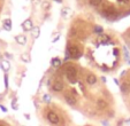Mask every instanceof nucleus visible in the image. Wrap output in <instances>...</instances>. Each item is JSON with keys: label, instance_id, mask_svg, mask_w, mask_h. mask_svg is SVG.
Wrapping results in <instances>:
<instances>
[{"label": "nucleus", "instance_id": "obj_1", "mask_svg": "<svg viewBox=\"0 0 130 126\" xmlns=\"http://www.w3.org/2000/svg\"><path fill=\"white\" fill-rule=\"evenodd\" d=\"M76 75H77L76 68H74V67H71V66L67 67V69H66V76H67V78H68L69 81H71V82H75V81H76Z\"/></svg>", "mask_w": 130, "mask_h": 126}, {"label": "nucleus", "instance_id": "obj_2", "mask_svg": "<svg viewBox=\"0 0 130 126\" xmlns=\"http://www.w3.org/2000/svg\"><path fill=\"white\" fill-rule=\"evenodd\" d=\"M101 15L105 17H107V18H115L116 16V10L114 7H107L106 9H104L103 12H101Z\"/></svg>", "mask_w": 130, "mask_h": 126}, {"label": "nucleus", "instance_id": "obj_3", "mask_svg": "<svg viewBox=\"0 0 130 126\" xmlns=\"http://www.w3.org/2000/svg\"><path fill=\"white\" fill-rule=\"evenodd\" d=\"M47 119H48V121L51 124H53V125H57V124H59V121H60L59 116H58L54 111H50L48 114H47Z\"/></svg>", "mask_w": 130, "mask_h": 126}, {"label": "nucleus", "instance_id": "obj_4", "mask_svg": "<svg viewBox=\"0 0 130 126\" xmlns=\"http://www.w3.org/2000/svg\"><path fill=\"white\" fill-rule=\"evenodd\" d=\"M68 53L75 58H77V57L81 56V51H79V48L77 46H69L68 47Z\"/></svg>", "mask_w": 130, "mask_h": 126}, {"label": "nucleus", "instance_id": "obj_5", "mask_svg": "<svg viewBox=\"0 0 130 126\" xmlns=\"http://www.w3.org/2000/svg\"><path fill=\"white\" fill-rule=\"evenodd\" d=\"M63 82L61 81V80H55L53 84V91H55V92H61L62 90H63Z\"/></svg>", "mask_w": 130, "mask_h": 126}, {"label": "nucleus", "instance_id": "obj_6", "mask_svg": "<svg viewBox=\"0 0 130 126\" xmlns=\"http://www.w3.org/2000/svg\"><path fill=\"white\" fill-rule=\"evenodd\" d=\"M64 100H66V102L69 106H75L76 104V99L71 94H64Z\"/></svg>", "mask_w": 130, "mask_h": 126}, {"label": "nucleus", "instance_id": "obj_7", "mask_svg": "<svg viewBox=\"0 0 130 126\" xmlns=\"http://www.w3.org/2000/svg\"><path fill=\"white\" fill-rule=\"evenodd\" d=\"M23 29L27 30V31H29V30H32V22H31V19H27V21H24L22 24Z\"/></svg>", "mask_w": 130, "mask_h": 126}, {"label": "nucleus", "instance_id": "obj_8", "mask_svg": "<svg viewBox=\"0 0 130 126\" xmlns=\"http://www.w3.org/2000/svg\"><path fill=\"white\" fill-rule=\"evenodd\" d=\"M86 81H88V84H90V85H93V84L97 82V77L94 75H89L88 77H86Z\"/></svg>", "mask_w": 130, "mask_h": 126}, {"label": "nucleus", "instance_id": "obj_9", "mask_svg": "<svg viewBox=\"0 0 130 126\" xmlns=\"http://www.w3.org/2000/svg\"><path fill=\"white\" fill-rule=\"evenodd\" d=\"M97 106H98L99 109H105V108H107V102L103 99H99L97 101Z\"/></svg>", "mask_w": 130, "mask_h": 126}, {"label": "nucleus", "instance_id": "obj_10", "mask_svg": "<svg viewBox=\"0 0 130 126\" xmlns=\"http://www.w3.org/2000/svg\"><path fill=\"white\" fill-rule=\"evenodd\" d=\"M60 66H61V61H60V58H58V57L52 58V67H53V68H59Z\"/></svg>", "mask_w": 130, "mask_h": 126}, {"label": "nucleus", "instance_id": "obj_11", "mask_svg": "<svg viewBox=\"0 0 130 126\" xmlns=\"http://www.w3.org/2000/svg\"><path fill=\"white\" fill-rule=\"evenodd\" d=\"M4 29L7 30V31H10V29H12V21H10V19H5V22H4Z\"/></svg>", "mask_w": 130, "mask_h": 126}, {"label": "nucleus", "instance_id": "obj_12", "mask_svg": "<svg viewBox=\"0 0 130 126\" xmlns=\"http://www.w3.org/2000/svg\"><path fill=\"white\" fill-rule=\"evenodd\" d=\"M16 41L19 43L20 45H24L25 43H27V38H25L24 36H16Z\"/></svg>", "mask_w": 130, "mask_h": 126}, {"label": "nucleus", "instance_id": "obj_13", "mask_svg": "<svg viewBox=\"0 0 130 126\" xmlns=\"http://www.w3.org/2000/svg\"><path fill=\"white\" fill-rule=\"evenodd\" d=\"M31 33H32V37L34 38H38L39 37V28H32V31H31Z\"/></svg>", "mask_w": 130, "mask_h": 126}, {"label": "nucleus", "instance_id": "obj_14", "mask_svg": "<svg viewBox=\"0 0 130 126\" xmlns=\"http://www.w3.org/2000/svg\"><path fill=\"white\" fill-rule=\"evenodd\" d=\"M1 67H3V69L5 71H8V70H9V68H10L9 63H8L7 61H3V62H1Z\"/></svg>", "mask_w": 130, "mask_h": 126}, {"label": "nucleus", "instance_id": "obj_15", "mask_svg": "<svg viewBox=\"0 0 130 126\" xmlns=\"http://www.w3.org/2000/svg\"><path fill=\"white\" fill-rule=\"evenodd\" d=\"M101 3H103V0H90L91 6H99Z\"/></svg>", "mask_w": 130, "mask_h": 126}, {"label": "nucleus", "instance_id": "obj_16", "mask_svg": "<svg viewBox=\"0 0 130 126\" xmlns=\"http://www.w3.org/2000/svg\"><path fill=\"white\" fill-rule=\"evenodd\" d=\"M101 40H103L104 43H108V41L110 40V38H109V36H107V34H103V36H101Z\"/></svg>", "mask_w": 130, "mask_h": 126}, {"label": "nucleus", "instance_id": "obj_17", "mask_svg": "<svg viewBox=\"0 0 130 126\" xmlns=\"http://www.w3.org/2000/svg\"><path fill=\"white\" fill-rule=\"evenodd\" d=\"M94 32H96V33H101V32H103V28L96 25V27H94Z\"/></svg>", "mask_w": 130, "mask_h": 126}, {"label": "nucleus", "instance_id": "obj_18", "mask_svg": "<svg viewBox=\"0 0 130 126\" xmlns=\"http://www.w3.org/2000/svg\"><path fill=\"white\" fill-rule=\"evenodd\" d=\"M43 99H44V101H45V102H47V103H50V102H51V95H48V94H45Z\"/></svg>", "mask_w": 130, "mask_h": 126}, {"label": "nucleus", "instance_id": "obj_19", "mask_svg": "<svg viewBox=\"0 0 130 126\" xmlns=\"http://www.w3.org/2000/svg\"><path fill=\"white\" fill-rule=\"evenodd\" d=\"M127 90H128V85L127 84H122V85H121V91H122L123 93H125Z\"/></svg>", "mask_w": 130, "mask_h": 126}, {"label": "nucleus", "instance_id": "obj_20", "mask_svg": "<svg viewBox=\"0 0 130 126\" xmlns=\"http://www.w3.org/2000/svg\"><path fill=\"white\" fill-rule=\"evenodd\" d=\"M22 60L24 61V62H29L30 58H29V56H28V54H23V55H22Z\"/></svg>", "mask_w": 130, "mask_h": 126}, {"label": "nucleus", "instance_id": "obj_21", "mask_svg": "<svg viewBox=\"0 0 130 126\" xmlns=\"http://www.w3.org/2000/svg\"><path fill=\"white\" fill-rule=\"evenodd\" d=\"M16 101H17V100H16V99H14V100H13V102H12V107H13V109H15V110H17Z\"/></svg>", "mask_w": 130, "mask_h": 126}, {"label": "nucleus", "instance_id": "obj_22", "mask_svg": "<svg viewBox=\"0 0 130 126\" xmlns=\"http://www.w3.org/2000/svg\"><path fill=\"white\" fill-rule=\"evenodd\" d=\"M0 109L3 110L4 112H7V108H6V107H4V106H1V104H0Z\"/></svg>", "mask_w": 130, "mask_h": 126}, {"label": "nucleus", "instance_id": "obj_23", "mask_svg": "<svg viewBox=\"0 0 130 126\" xmlns=\"http://www.w3.org/2000/svg\"><path fill=\"white\" fill-rule=\"evenodd\" d=\"M5 85H6V87H8V77L7 76H5Z\"/></svg>", "mask_w": 130, "mask_h": 126}, {"label": "nucleus", "instance_id": "obj_24", "mask_svg": "<svg viewBox=\"0 0 130 126\" xmlns=\"http://www.w3.org/2000/svg\"><path fill=\"white\" fill-rule=\"evenodd\" d=\"M119 1H120L121 4H124V5L125 4H129V0H119Z\"/></svg>", "mask_w": 130, "mask_h": 126}, {"label": "nucleus", "instance_id": "obj_25", "mask_svg": "<svg viewBox=\"0 0 130 126\" xmlns=\"http://www.w3.org/2000/svg\"><path fill=\"white\" fill-rule=\"evenodd\" d=\"M123 125V120H119L118 121V126H122Z\"/></svg>", "mask_w": 130, "mask_h": 126}, {"label": "nucleus", "instance_id": "obj_26", "mask_svg": "<svg viewBox=\"0 0 130 126\" xmlns=\"http://www.w3.org/2000/svg\"><path fill=\"white\" fill-rule=\"evenodd\" d=\"M103 125H104V126H108V121H107V120H104V121H103Z\"/></svg>", "mask_w": 130, "mask_h": 126}, {"label": "nucleus", "instance_id": "obj_27", "mask_svg": "<svg viewBox=\"0 0 130 126\" xmlns=\"http://www.w3.org/2000/svg\"><path fill=\"white\" fill-rule=\"evenodd\" d=\"M24 117H25V118H28V119H30V116H29V115H27V114L24 115Z\"/></svg>", "mask_w": 130, "mask_h": 126}, {"label": "nucleus", "instance_id": "obj_28", "mask_svg": "<svg viewBox=\"0 0 130 126\" xmlns=\"http://www.w3.org/2000/svg\"><path fill=\"white\" fill-rule=\"evenodd\" d=\"M101 80H103V81L105 82V81H106V78H105V77H101Z\"/></svg>", "mask_w": 130, "mask_h": 126}, {"label": "nucleus", "instance_id": "obj_29", "mask_svg": "<svg viewBox=\"0 0 130 126\" xmlns=\"http://www.w3.org/2000/svg\"><path fill=\"white\" fill-rule=\"evenodd\" d=\"M57 1H59V3H61V1H62V0H57Z\"/></svg>", "mask_w": 130, "mask_h": 126}, {"label": "nucleus", "instance_id": "obj_30", "mask_svg": "<svg viewBox=\"0 0 130 126\" xmlns=\"http://www.w3.org/2000/svg\"><path fill=\"white\" fill-rule=\"evenodd\" d=\"M85 126H90V125H85Z\"/></svg>", "mask_w": 130, "mask_h": 126}, {"label": "nucleus", "instance_id": "obj_31", "mask_svg": "<svg viewBox=\"0 0 130 126\" xmlns=\"http://www.w3.org/2000/svg\"><path fill=\"white\" fill-rule=\"evenodd\" d=\"M0 126H3V125H1V124H0Z\"/></svg>", "mask_w": 130, "mask_h": 126}, {"label": "nucleus", "instance_id": "obj_32", "mask_svg": "<svg viewBox=\"0 0 130 126\" xmlns=\"http://www.w3.org/2000/svg\"><path fill=\"white\" fill-rule=\"evenodd\" d=\"M129 63H130V61H129Z\"/></svg>", "mask_w": 130, "mask_h": 126}]
</instances>
